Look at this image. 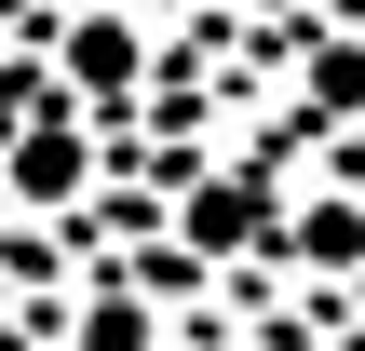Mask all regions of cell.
Here are the masks:
<instances>
[{
  "instance_id": "1",
  "label": "cell",
  "mask_w": 365,
  "mask_h": 351,
  "mask_svg": "<svg viewBox=\"0 0 365 351\" xmlns=\"http://www.w3.org/2000/svg\"><path fill=\"white\" fill-rule=\"evenodd\" d=\"M190 243H203V257H244V243H271V189H257V176H217V189L190 203Z\"/></svg>"
},
{
  "instance_id": "2",
  "label": "cell",
  "mask_w": 365,
  "mask_h": 351,
  "mask_svg": "<svg viewBox=\"0 0 365 351\" xmlns=\"http://www.w3.org/2000/svg\"><path fill=\"white\" fill-rule=\"evenodd\" d=\"M298 257L312 271H365V203H312L298 216Z\"/></svg>"
},
{
  "instance_id": "3",
  "label": "cell",
  "mask_w": 365,
  "mask_h": 351,
  "mask_svg": "<svg viewBox=\"0 0 365 351\" xmlns=\"http://www.w3.org/2000/svg\"><path fill=\"white\" fill-rule=\"evenodd\" d=\"M68 68H81L95 95H122V81H135V27H122V14H95V27L68 41Z\"/></svg>"
},
{
  "instance_id": "4",
  "label": "cell",
  "mask_w": 365,
  "mask_h": 351,
  "mask_svg": "<svg viewBox=\"0 0 365 351\" xmlns=\"http://www.w3.org/2000/svg\"><path fill=\"white\" fill-rule=\"evenodd\" d=\"M14 189H27V203H68V189H81V135H27V149H14Z\"/></svg>"
},
{
  "instance_id": "5",
  "label": "cell",
  "mask_w": 365,
  "mask_h": 351,
  "mask_svg": "<svg viewBox=\"0 0 365 351\" xmlns=\"http://www.w3.org/2000/svg\"><path fill=\"white\" fill-rule=\"evenodd\" d=\"M312 95H325V108H352V95H365V54H312Z\"/></svg>"
},
{
  "instance_id": "6",
  "label": "cell",
  "mask_w": 365,
  "mask_h": 351,
  "mask_svg": "<svg viewBox=\"0 0 365 351\" xmlns=\"http://www.w3.org/2000/svg\"><path fill=\"white\" fill-rule=\"evenodd\" d=\"M81 351H149V311H95V338Z\"/></svg>"
}]
</instances>
